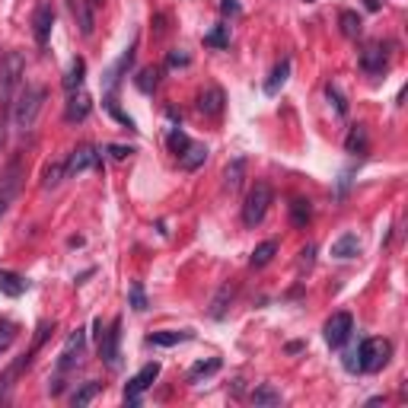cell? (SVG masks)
<instances>
[{"label": "cell", "instance_id": "obj_33", "mask_svg": "<svg viewBox=\"0 0 408 408\" xmlns=\"http://www.w3.org/2000/svg\"><path fill=\"white\" fill-rule=\"evenodd\" d=\"M274 252H278V242H274V240L256 246V252H252V268H265V265L274 258Z\"/></svg>", "mask_w": 408, "mask_h": 408}, {"label": "cell", "instance_id": "obj_7", "mask_svg": "<svg viewBox=\"0 0 408 408\" xmlns=\"http://www.w3.org/2000/svg\"><path fill=\"white\" fill-rule=\"evenodd\" d=\"M157 377H159V363L153 361V363H144L141 370L134 373V377L128 379V386H125V405H141V395L150 389L153 383H157Z\"/></svg>", "mask_w": 408, "mask_h": 408}, {"label": "cell", "instance_id": "obj_17", "mask_svg": "<svg viewBox=\"0 0 408 408\" xmlns=\"http://www.w3.org/2000/svg\"><path fill=\"white\" fill-rule=\"evenodd\" d=\"M361 68L367 74H383L386 70V48L383 45H367L361 52Z\"/></svg>", "mask_w": 408, "mask_h": 408}, {"label": "cell", "instance_id": "obj_35", "mask_svg": "<svg viewBox=\"0 0 408 408\" xmlns=\"http://www.w3.org/2000/svg\"><path fill=\"white\" fill-rule=\"evenodd\" d=\"M204 45L207 48H227L230 45V26H217L204 36Z\"/></svg>", "mask_w": 408, "mask_h": 408}, {"label": "cell", "instance_id": "obj_22", "mask_svg": "<svg viewBox=\"0 0 408 408\" xmlns=\"http://www.w3.org/2000/svg\"><path fill=\"white\" fill-rule=\"evenodd\" d=\"M233 294H236V288L230 284V281H227V284H220V290L214 294V300H211V316L214 319H223V316H227V306L233 303Z\"/></svg>", "mask_w": 408, "mask_h": 408}, {"label": "cell", "instance_id": "obj_9", "mask_svg": "<svg viewBox=\"0 0 408 408\" xmlns=\"http://www.w3.org/2000/svg\"><path fill=\"white\" fill-rule=\"evenodd\" d=\"M99 163H102V150H99V147H93V144H80L68 157L64 169H68V179H70V175H80V173H86V169H96Z\"/></svg>", "mask_w": 408, "mask_h": 408}, {"label": "cell", "instance_id": "obj_31", "mask_svg": "<svg viewBox=\"0 0 408 408\" xmlns=\"http://www.w3.org/2000/svg\"><path fill=\"white\" fill-rule=\"evenodd\" d=\"M252 405H281V393L274 389V386H268V383H262L258 389H252Z\"/></svg>", "mask_w": 408, "mask_h": 408}, {"label": "cell", "instance_id": "obj_24", "mask_svg": "<svg viewBox=\"0 0 408 408\" xmlns=\"http://www.w3.org/2000/svg\"><path fill=\"white\" fill-rule=\"evenodd\" d=\"M310 220H313V201L310 198H294L290 201V223L303 230Z\"/></svg>", "mask_w": 408, "mask_h": 408}, {"label": "cell", "instance_id": "obj_16", "mask_svg": "<svg viewBox=\"0 0 408 408\" xmlns=\"http://www.w3.org/2000/svg\"><path fill=\"white\" fill-rule=\"evenodd\" d=\"M195 335H191V329H182V332H175V329H166V332H153L147 335V345H153V348H175V345H182V341H191Z\"/></svg>", "mask_w": 408, "mask_h": 408}, {"label": "cell", "instance_id": "obj_23", "mask_svg": "<svg viewBox=\"0 0 408 408\" xmlns=\"http://www.w3.org/2000/svg\"><path fill=\"white\" fill-rule=\"evenodd\" d=\"M26 290H29V281L26 278H19V274H13V272H0V294L23 297Z\"/></svg>", "mask_w": 408, "mask_h": 408}, {"label": "cell", "instance_id": "obj_25", "mask_svg": "<svg viewBox=\"0 0 408 408\" xmlns=\"http://www.w3.org/2000/svg\"><path fill=\"white\" fill-rule=\"evenodd\" d=\"M338 26H341V36L345 38H357L363 32V19H361V13H354V10H341Z\"/></svg>", "mask_w": 408, "mask_h": 408}, {"label": "cell", "instance_id": "obj_27", "mask_svg": "<svg viewBox=\"0 0 408 408\" xmlns=\"http://www.w3.org/2000/svg\"><path fill=\"white\" fill-rule=\"evenodd\" d=\"M84 77H86V61H84V58H74V64H70L68 77H64V90H68V93L84 90Z\"/></svg>", "mask_w": 408, "mask_h": 408}, {"label": "cell", "instance_id": "obj_46", "mask_svg": "<svg viewBox=\"0 0 408 408\" xmlns=\"http://www.w3.org/2000/svg\"><path fill=\"white\" fill-rule=\"evenodd\" d=\"M288 351H290V354H297V351H303V341H290V345H288Z\"/></svg>", "mask_w": 408, "mask_h": 408}, {"label": "cell", "instance_id": "obj_15", "mask_svg": "<svg viewBox=\"0 0 408 408\" xmlns=\"http://www.w3.org/2000/svg\"><path fill=\"white\" fill-rule=\"evenodd\" d=\"M345 150H348L351 157H367V150H370V134H367V128H363V125H351V128H348Z\"/></svg>", "mask_w": 408, "mask_h": 408}, {"label": "cell", "instance_id": "obj_5", "mask_svg": "<svg viewBox=\"0 0 408 408\" xmlns=\"http://www.w3.org/2000/svg\"><path fill=\"white\" fill-rule=\"evenodd\" d=\"M274 201V191L268 182H256L249 189V195H246V204H242V223L246 227H258L265 220V214H268V207H272Z\"/></svg>", "mask_w": 408, "mask_h": 408}, {"label": "cell", "instance_id": "obj_40", "mask_svg": "<svg viewBox=\"0 0 408 408\" xmlns=\"http://www.w3.org/2000/svg\"><path fill=\"white\" fill-rule=\"evenodd\" d=\"M106 109H109V112H112V115H115V118H118V121H121V125H125V128L137 131V128H134V118H131V115H125V112H121V109H118V106H115V96H109V99H106Z\"/></svg>", "mask_w": 408, "mask_h": 408}, {"label": "cell", "instance_id": "obj_11", "mask_svg": "<svg viewBox=\"0 0 408 408\" xmlns=\"http://www.w3.org/2000/svg\"><path fill=\"white\" fill-rule=\"evenodd\" d=\"M84 348H86V329H77V332L64 341V351H61V357H58V373L74 370L77 363H80V357H84Z\"/></svg>", "mask_w": 408, "mask_h": 408}, {"label": "cell", "instance_id": "obj_28", "mask_svg": "<svg viewBox=\"0 0 408 408\" xmlns=\"http://www.w3.org/2000/svg\"><path fill=\"white\" fill-rule=\"evenodd\" d=\"M220 367H223V363H220V357H207V361H198L195 367L189 370V383H201V379L214 377Z\"/></svg>", "mask_w": 408, "mask_h": 408}, {"label": "cell", "instance_id": "obj_4", "mask_svg": "<svg viewBox=\"0 0 408 408\" xmlns=\"http://www.w3.org/2000/svg\"><path fill=\"white\" fill-rule=\"evenodd\" d=\"M26 74V61L19 52H7L3 61H0V109L13 106V96H16V86L23 80Z\"/></svg>", "mask_w": 408, "mask_h": 408}, {"label": "cell", "instance_id": "obj_1", "mask_svg": "<svg viewBox=\"0 0 408 408\" xmlns=\"http://www.w3.org/2000/svg\"><path fill=\"white\" fill-rule=\"evenodd\" d=\"M45 99H48V90H45V86L26 84L23 90L16 93V102H13V128L26 134V131L36 125L38 112H42V106H45Z\"/></svg>", "mask_w": 408, "mask_h": 408}, {"label": "cell", "instance_id": "obj_19", "mask_svg": "<svg viewBox=\"0 0 408 408\" xmlns=\"http://www.w3.org/2000/svg\"><path fill=\"white\" fill-rule=\"evenodd\" d=\"M288 77H290V58H284L272 68V74H268V80H265V93H268V96H278L281 86L288 84Z\"/></svg>", "mask_w": 408, "mask_h": 408}, {"label": "cell", "instance_id": "obj_8", "mask_svg": "<svg viewBox=\"0 0 408 408\" xmlns=\"http://www.w3.org/2000/svg\"><path fill=\"white\" fill-rule=\"evenodd\" d=\"M351 332H354V316H351V313H335V316L325 322V329H322L325 345H329V348H335V351L348 345Z\"/></svg>", "mask_w": 408, "mask_h": 408}, {"label": "cell", "instance_id": "obj_2", "mask_svg": "<svg viewBox=\"0 0 408 408\" xmlns=\"http://www.w3.org/2000/svg\"><path fill=\"white\" fill-rule=\"evenodd\" d=\"M48 332H54V325H48V322H42V325H38V335H36V341H32V348L26 351V354H19V357H16V361L7 367V370L0 373V402H3V399H10V393H13L16 379L23 377V370H29L32 357H36V351L42 348V345H45Z\"/></svg>", "mask_w": 408, "mask_h": 408}, {"label": "cell", "instance_id": "obj_30", "mask_svg": "<svg viewBox=\"0 0 408 408\" xmlns=\"http://www.w3.org/2000/svg\"><path fill=\"white\" fill-rule=\"evenodd\" d=\"M64 179H68V169H64V163H48L45 173H42V189L52 191V189H58Z\"/></svg>", "mask_w": 408, "mask_h": 408}, {"label": "cell", "instance_id": "obj_6", "mask_svg": "<svg viewBox=\"0 0 408 408\" xmlns=\"http://www.w3.org/2000/svg\"><path fill=\"white\" fill-rule=\"evenodd\" d=\"M389 354H393V341L386 338H363L361 345H357V361H361V373H377L386 367V361H389Z\"/></svg>", "mask_w": 408, "mask_h": 408}, {"label": "cell", "instance_id": "obj_41", "mask_svg": "<svg viewBox=\"0 0 408 408\" xmlns=\"http://www.w3.org/2000/svg\"><path fill=\"white\" fill-rule=\"evenodd\" d=\"M345 370H348V373H361V361H357V351H348V354H345Z\"/></svg>", "mask_w": 408, "mask_h": 408}, {"label": "cell", "instance_id": "obj_20", "mask_svg": "<svg viewBox=\"0 0 408 408\" xmlns=\"http://www.w3.org/2000/svg\"><path fill=\"white\" fill-rule=\"evenodd\" d=\"M70 10H74V16H77V26H80V36H86L90 38L93 36V3L90 0H70Z\"/></svg>", "mask_w": 408, "mask_h": 408}, {"label": "cell", "instance_id": "obj_12", "mask_svg": "<svg viewBox=\"0 0 408 408\" xmlns=\"http://www.w3.org/2000/svg\"><path fill=\"white\" fill-rule=\"evenodd\" d=\"M52 29H54V7L48 3V0H42L36 7V13H32V36H36L38 48L48 45V38H52Z\"/></svg>", "mask_w": 408, "mask_h": 408}, {"label": "cell", "instance_id": "obj_14", "mask_svg": "<svg viewBox=\"0 0 408 408\" xmlns=\"http://www.w3.org/2000/svg\"><path fill=\"white\" fill-rule=\"evenodd\" d=\"M93 102L90 96H86L84 90H77V93H68V109H64V121H86V115H90Z\"/></svg>", "mask_w": 408, "mask_h": 408}, {"label": "cell", "instance_id": "obj_47", "mask_svg": "<svg viewBox=\"0 0 408 408\" xmlns=\"http://www.w3.org/2000/svg\"><path fill=\"white\" fill-rule=\"evenodd\" d=\"M90 3H93V7H99V3H102V0H90Z\"/></svg>", "mask_w": 408, "mask_h": 408}, {"label": "cell", "instance_id": "obj_34", "mask_svg": "<svg viewBox=\"0 0 408 408\" xmlns=\"http://www.w3.org/2000/svg\"><path fill=\"white\" fill-rule=\"evenodd\" d=\"M16 335H19V325H16L13 319H0V354L10 351V345L16 341Z\"/></svg>", "mask_w": 408, "mask_h": 408}, {"label": "cell", "instance_id": "obj_45", "mask_svg": "<svg viewBox=\"0 0 408 408\" xmlns=\"http://www.w3.org/2000/svg\"><path fill=\"white\" fill-rule=\"evenodd\" d=\"M102 335H106V322H102V319H96V322H93V338H96V345L102 341Z\"/></svg>", "mask_w": 408, "mask_h": 408}, {"label": "cell", "instance_id": "obj_10", "mask_svg": "<svg viewBox=\"0 0 408 408\" xmlns=\"http://www.w3.org/2000/svg\"><path fill=\"white\" fill-rule=\"evenodd\" d=\"M118 341H121V319H112V322L106 325V335H102V341H99V357H102V363H106L109 370H118Z\"/></svg>", "mask_w": 408, "mask_h": 408}, {"label": "cell", "instance_id": "obj_44", "mask_svg": "<svg viewBox=\"0 0 408 408\" xmlns=\"http://www.w3.org/2000/svg\"><path fill=\"white\" fill-rule=\"evenodd\" d=\"M300 256H303V258H300V268H310V265H313V256H316V246H306Z\"/></svg>", "mask_w": 408, "mask_h": 408}, {"label": "cell", "instance_id": "obj_39", "mask_svg": "<svg viewBox=\"0 0 408 408\" xmlns=\"http://www.w3.org/2000/svg\"><path fill=\"white\" fill-rule=\"evenodd\" d=\"M189 144H191V141H189V134H185V131H179V128H175L173 134H169V150H173L175 157H179V153L185 150Z\"/></svg>", "mask_w": 408, "mask_h": 408}, {"label": "cell", "instance_id": "obj_26", "mask_svg": "<svg viewBox=\"0 0 408 408\" xmlns=\"http://www.w3.org/2000/svg\"><path fill=\"white\" fill-rule=\"evenodd\" d=\"M357 252H361V240H357L354 233H345V236H338V240L332 242V256L335 258H354Z\"/></svg>", "mask_w": 408, "mask_h": 408}, {"label": "cell", "instance_id": "obj_38", "mask_svg": "<svg viewBox=\"0 0 408 408\" xmlns=\"http://www.w3.org/2000/svg\"><path fill=\"white\" fill-rule=\"evenodd\" d=\"M325 96H329V102L335 106V112H338V115H348V102H345V96H341V93L335 90L332 84L325 86Z\"/></svg>", "mask_w": 408, "mask_h": 408}, {"label": "cell", "instance_id": "obj_13", "mask_svg": "<svg viewBox=\"0 0 408 408\" xmlns=\"http://www.w3.org/2000/svg\"><path fill=\"white\" fill-rule=\"evenodd\" d=\"M223 102H227V96L220 86H207V90L198 93V112L207 115V118H217L223 112Z\"/></svg>", "mask_w": 408, "mask_h": 408}, {"label": "cell", "instance_id": "obj_21", "mask_svg": "<svg viewBox=\"0 0 408 408\" xmlns=\"http://www.w3.org/2000/svg\"><path fill=\"white\" fill-rule=\"evenodd\" d=\"M242 179H246V159H233L227 169H223V189L233 195L242 189Z\"/></svg>", "mask_w": 408, "mask_h": 408}, {"label": "cell", "instance_id": "obj_32", "mask_svg": "<svg viewBox=\"0 0 408 408\" xmlns=\"http://www.w3.org/2000/svg\"><path fill=\"white\" fill-rule=\"evenodd\" d=\"M157 84H159V68H144L141 74L134 77V86L141 93H153L157 90Z\"/></svg>", "mask_w": 408, "mask_h": 408}, {"label": "cell", "instance_id": "obj_43", "mask_svg": "<svg viewBox=\"0 0 408 408\" xmlns=\"http://www.w3.org/2000/svg\"><path fill=\"white\" fill-rule=\"evenodd\" d=\"M220 10H223V16H236L240 13V3L236 0H220Z\"/></svg>", "mask_w": 408, "mask_h": 408}, {"label": "cell", "instance_id": "obj_18", "mask_svg": "<svg viewBox=\"0 0 408 408\" xmlns=\"http://www.w3.org/2000/svg\"><path fill=\"white\" fill-rule=\"evenodd\" d=\"M204 159H207V147H204V144H195V141H191V144L179 153V166L185 169V173H195L198 166H204Z\"/></svg>", "mask_w": 408, "mask_h": 408}, {"label": "cell", "instance_id": "obj_42", "mask_svg": "<svg viewBox=\"0 0 408 408\" xmlns=\"http://www.w3.org/2000/svg\"><path fill=\"white\" fill-rule=\"evenodd\" d=\"M109 153H112L115 159H128L134 150H131V147H125V144H109Z\"/></svg>", "mask_w": 408, "mask_h": 408}, {"label": "cell", "instance_id": "obj_29", "mask_svg": "<svg viewBox=\"0 0 408 408\" xmlns=\"http://www.w3.org/2000/svg\"><path fill=\"white\" fill-rule=\"evenodd\" d=\"M99 393H102V383H99V379H90V383H84L74 395H70V402H74V408H86Z\"/></svg>", "mask_w": 408, "mask_h": 408}, {"label": "cell", "instance_id": "obj_37", "mask_svg": "<svg viewBox=\"0 0 408 408\" xmlns=\"http://www.w3.org/2000/svg\"><path fill=\"white\" fill-rule=\"evenodd\" d=\"M191 64V58H189V52H182V48H175V52H169L166 54V68L169 70H175V68H189Z\"/></svg>", "mask_w": 408, "mask_h": 408}, {"label": "cell", "instance_id": "obj_48", "mask_svg": "<svg viewBox=\"0 0 408 408\" xmlns=\"http://www.w3.org/2000/svg\"><path fill=\"white\" fill-rule=\"evenodd\" d=\"M306 3H313V0H306Z\"/></svg>", "mask_w": 408, "mask_h": 408}, {"label": "cell", "instance_id": "obj_36", "mask_svg": "<svg viewBox=\"0 0 408 408\" xmlns=\"http://www.w3.org/2000/svg\"><path fill=\"white\" fill-rule=\"evenodd\" d=\"M131 306H134L137 313L147 310V294H144V284H141V281H134V284H131Z\"/></svg>", "mask_w": 408, "mask_h": 408}, {"label": "cell", "instance_id": "obj_3", "mask_svg": "<svg viewBox=\"0 0 408 408\" xmlns=\"http://www.w3.org/2000/svg\"><path fill=\"white\" fill-rule=\"evenodd\" d=\"M23 182H26V159L19 153L7 159V166L0 169V217L10 211V204L19 198L23 191Z\"/></svg>", "mask_w": 408, "mask_h": 408}]
</instances>
